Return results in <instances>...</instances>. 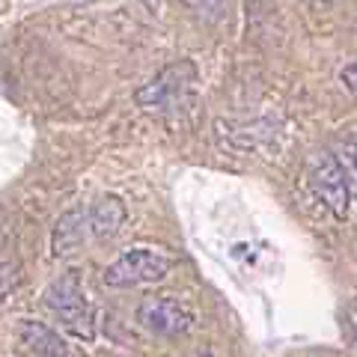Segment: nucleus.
Segmentation results:
<instances>
[{
    "label": "nucleus",
    "mask_w": 357,
    "mask_h": 357,
    "mask_svg": "<svg viewBox=\"0 0 357 357\" xmlns=\"http://www.w3.org/2000/svg\"><path fill=\"white\" fill-rule=\"evenodd\" d=\"M86 241H93L89 236V220H86V208H72L57 220L51 236V250L54 256H72L84 248Z\"/></svg>",
    "instance_id": "obj_6"
},
{
    "label": "nucleus",
    "mask_w": 357,
    "mask_h": 357,
    "mask_svg": "<svg viewBox=\"0 0 357 357\" xmlns=\"http://www.w3.org/2000/svg\"><path fill=\"white\" fill-rule=\"evenodd\" d=\"M45 304L48 310H54L63 321V328L75 333L77 340L84 342H93L96 340V325H93V310L86 304V295H84V286H81V277L75 271L63 274L60 280H54L45 292Z\"/></svg>",
    "instance_id": "obj_2"
},
{
    "label": "nucleus",
    "mask_w": 357,
    "mask_h": 357,
    "mask_svg": "<svg viewBox=\"0 0 357 357\" xmlns=\"http://www.w3.org/2000/svg\"><path fill=\"white\" fill-rule=\"evenodd\" d=\"M340 81L345 84V89H351V93H357V63H349L340 69Z\"/></svg>",
    "instance_id": "obj_9"
},
{
    "label": "nucleus",
    "mask_w": 357,
    "mask_h": 357,
    "mask_svg": "<svg viewBox=\"0 0 357 357\" xmlns=\"http://www.w3.org/2000/svg\"><path fill=\"white\" fill-rule=\"evenodd\" d=\"M18 340H21V351L27 357H69V349H66V340L57 331H51L42 321L24 319L18 328Z\"/></svg>",
    "instance_id": "obj_7"
},
{
    "label": "nucleus",
    "mask_w": 357,
    "mask_h": 357,
    "mask_svg": "<svg viewBox=\"0 0 357 357\" xmlns=\"http://www.w3.org/2000/svg\"><path fill=\"white\" fill-rule=\"evenodd\" d=\"M307 182L312 188L321 203L331 208V215L337 220L349 218V208H351V182H349V173L345 167L340 164V158L333 152H319L312 155L310 161V170H307Z\"/></svg>",
    "instance_id": "obj_4"
},
{
    "label": "nucleus",
    "mask_w": 357,
    "mask_h": 357,
    "mask_svg": "<svg viewBox=\"0 0 357 357\" xmlns=\"http://www.w3.org/2000/svg\"><path fill=\"white\" fill-rule=\"evenodd\" d=\"M137 325L155 337H178L194 328V310L173 295H149L137 307Z\"/></svg>",
    "instance_id": "obj_5"
},
{
    "label": "nucleus",
    "mask_w": 357,
    "mask_h": 357,
    "mask_svg": "<svg viewBox=\"0 0 357 357\" xmlns=\"http://www.w3.org/2000/svg\"><path fill=\"white\" fill-rule=\"evenodd\" d=\"M194 86H197V66L191 60H178L173 66H167V69H161L149 84H143L134 93V102L143 110L170 114V110H178L191 102Z\"/></svg>",
    "instance_id": "obj_1"
},
{
    "label": "nucleus",
    "mask_w": 357,
    "mask_h": 357,
    "mask_svg": "<svg viewBox=\"0 0 357 357\" xmlns=\"http://www.w3.org/2000/svg\"><path fill=\"white\" fill-rule=\"evenodd\" d=\"M173 259L161 250L152 248H134L126 250L105 268V286L110 289H134V286H149L158 283L170 274Z\"/></svg>",
    "instance_id": "obj_3"
},
{
    "label": "nucleus",
    "mask_w": 357,
    "mask_h": 357,
    "mask_svg": "<svg viewBox=\"0 0 357 357\" xmlns=\"http://www.w3.org/2000/svg\"><path fill=\"white\" fill-rule=\"evenodd\" d=\"M128 211H126V203L119 197L107 194V197H98L93 206L86 208V220H89V236L96 241H105V238H114L116 232L122 229L126 223Z\"/></svg>",
    "instance_id": "obj_8"
}]
</instances>
